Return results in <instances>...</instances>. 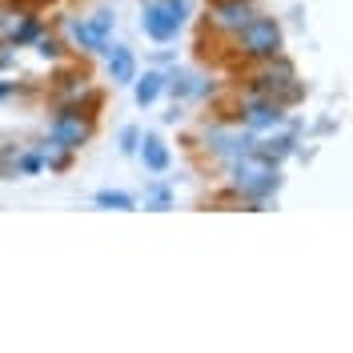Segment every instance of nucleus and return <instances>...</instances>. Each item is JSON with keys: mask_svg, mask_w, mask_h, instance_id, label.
I'll return each mask as SVG.
<instances>
[{"mask_svg": "<svg viewBox=\"0 0 353 353\" xmlns=\"http://www.w3.org/2000/svg\"><path fill=\"white\" fill-rule=\"evenodd\" d=\"M237 185L245 193H273L277 189V173L265 165V161H245L237 169Z\"/></svg>", "mask_w": 353, "mask_h": 353, "instance_id": "3", "label": "nucleus"}, {"mask_svg": "<svg viewBox=\"0 0 353 353\" xmlns=\"http://www.w3.org/2000/svg\"><path fill=\"white\" fill-rule=\"evenodd\" d=\"M72 37L85 44V48H101V44H105V32H101L97 24H72Z\"/></svg>", "mask_w": 353, "mask_h": 353, "instance_id": "8", "label": "nucleus"}, {"mask_svg": "<svg viewBox=\"0 0 353 353\" xmlns=\"http://www.w3.org/2000/svg\"><path fill=\"white\" fill-rule=\"evenodd\" d=\"M109 72H112V81H132V52L129 48H112Z\"/></svg>", "mask_w": 353, "mask_h": 353, "instance_id": "6", "label": "nucleus"}, {"mask_svg": "<svg viewBox=\"0 0 353 353\" xmlns=\"http://www.w3.org/2000/svg\"><path fill=\"white\" fill-rule=\"evenodd\" d=\"M0 97H8V85H0Z\"/></svg>", "mask_w": 353, "mask_h": 353, "instance_id": "12", "label": "nucleus"}, {"mask_svg": "<svg viewBox=\"0 0 353 353\" xmlns=\"http://www.w3.org/2000/svg\"><path fill=\"white\" fill-rule=\"evenodd\" d=\"M185 0H153L149 8H145V32L157 37V41H169L176 32V24L185 21Z\"/></svg>", "mask_w": 353, "mask_h": 353, "instance_id": "1", "label": "nucleus"}, {"mask_svg": "<svg viewBox=\"0 0 353 353\" xmlns=\"http://www.w3.org/2000/svg\"><path fill=\"white\" fill-rule=\"evenodd\" d=\"M157 92H161V77L149 72V77L137 85V101H141V105H149V101H157Z\"/></svg>", "mask_w": 353, "mask_h": 353, "instance_id": "10", "label": "nucleus"}, {"mask_svg": "<svg viewBox=\"0 0 353 353\" xmlns=\"http://www.w3.org/2000/svg\"><path fill=\"white\" fill-rule=\"evenodd\" d=\"M85 137H88V125L81 121V117H72V112L57 117V125H52V141H57L61 149H77Z\"/></svg>", "mask_w": 353, "mask_h": 353, "instance_id": "4", "label": "nucleus"}, {"mask_svg": "<svg viewBox=\"0 0 353 353\" xmlns=\"http://www.w3.org/2000/svg\"><path fill=\"white\" fill-rule=\"evenodd\" d=\"M249 125H277L281 121V109L277 105H249Z\"/></svg>", "mask_w": 353, "mask_h": 353, "instance_id": "7", "label": "nucleus"}, {"mask_svg": "<svg viewBox=\"0 0 353 353\" xmlns=\"http://www.w3.org/2000/svg\"><path fill=\"white\" fill-rule=\"evenodd\" d=\"M217 21L229 24V28H241V24L253 21V12H249V4H241V0H225L217 8Z\"/></svg>", "mask_w": 353, "mask_h": 353, "instance_id": "5", "label": "nucleus"}, {"mask_svg": "<svg viewBox=\"0 0 353 353\" xmlns=\"http://www.w3.org/2000/svg\"><path fill=\"white\" fill-rule=\"evenodd\" d=\"M97 201H101V205H117V209H129V205H132V201L125 197V193H101Z\"/></svg>", "mask_w": 353, "mask_h": 353, "instance_id": "11", "label": "nucleus"}, {"mask_svg": "<svg viewBox=\"0 0 353 353\" xmlns=\"http://www.w3.org/2000/svg\"><path fill=\"white\" fill-rule=\"evenodd\" d=\"M241 44H245V52H253V57H273L281 48V32H277L273 21H249V24H241Z\"/></svg>", "mask_w": 353, "mask_h": 353, "instance_id": "2", "label": "nucleus"}, {"mask_svg": "<svg viewBox=\"0 0 353 353\" xmlns=\"http://www.w3.org/2000/svg\"><path fill=\"white\" fill-rule=\"evenodd\" d=\"M145 165H149V169H157V173L169 165V153H165V145H161V141H153V137L145 141Z\"/></svg>", "mask_w": 353, "mask_h": 353, "instance_id": "9", "label": "nucleus"}]
</instances>
